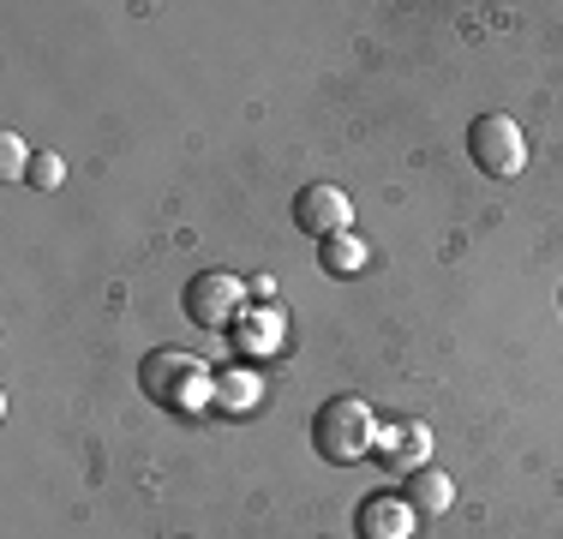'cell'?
Returning a JSON list of instances; mask_svg holds the SVG:
<instances>
[{
	"label": "cell",
	"mask_w": 563,
	"mask_h": 539,
	"mask_svg": "<svg viewBox=\"0 0 563 539\" xmlns=\"http://www.w3.org/2000/svg\"><path fill=\"white\" fill-rule=\"evenodd\" d=\"M180 306L198 330H234V323L252 312V288L240 276H228V270H198V276L186 282Z\"/></svg>",
	"instance_id": "obj_3"
},
{
	"label": "cell",
	"mask_w": 563,
	"mask_h": 539,
	"mask_svg": "<svg viewBox=\"0 0 563 539\" xmlns=\"http://www.w3.org/2000/svg\"><path fill=\"white\" fill-rule=\"evenodd\" d=\"M378 414L366 408L360 396H330L324 408L312 414V450L336 468H354L378 450Z\"/></svg>",
	"instance_id": "obj_2"
},
{
	"label": "cell",
	"mask_w": 563,
	"mask_h": 539,
	"mask_svg": "<svg viewBox=\"0 0 563 539\" xmlns=\"http://www.w3.org/2000/svg\"><path fill=\"white\" fill-rule=\"evenodd\" d=\"M31 144L19 139V132H0V174H7V180H31Z\"/></svg>",
	"instance_id": "obj_11"
},
{
	"label": "cell",
	"mask_w": 563,
	"mask_h": 539,
	"mask_svg": "<svg viewBox=\"0 0 563 539\" xmlns=\"http://www.w3.org/2000/svg\"><path fill=\"white\" fill-rule=\"evenodd\" d=\"M139 389L156 402L163 414H198L210 396H217V377L198 354H180V348H151L139 360Z\"/></svg>",
	"instance_id": "obj_1"
},
{
	"label": "cell",
	"mask_w": 563,
	"mask_h": 539,
	"mask_svg": "<svg viewBox=\"0 0 563 539\" xmlns=\"http://www.w3.org/2000/svg\"><path fill=\"white\" fill-rule=\"evenodd\" d=\"M467 156H474V168L492 174V180H516V174L528 168V132L509 114H479L474 127H467Z\"/></svg>",
	"instance_id": "obj_4"
},
{
	"label": "cell",
	"mask_w": 563,
	"mask_h": 539,
	"mask_svg": "<svg viewBox=\"0 0 563 539\" xmlns=\"http://www.w3.org/2000/svg\"><path fill=\"white\" fill-rule=\"evenodd\" d=\"M234 330H240V342H246V354H271V348L282 342V312H271V306H252Z\"/></svg>",
	"instance_id": "obj_9"
},
{
	"label": "cell",
	"mask_w": 563,
	"mask_h": 539,
	"mask_svg": "<svg viewBox=\"0 0 563 539\" xmlns=\"http://www.w3.org/2000/svg\"><path fill=\"white\" fill-rule=\"evenodd\" d=\"M294 222H300V234H312L318 246L324 240H336L354 228V198L342 193V186H330V180H312V186H300V198H294Z\"/></svg>",
	"instance_id": "obj_5"
},
{
	"label": "cell",
	"mask_w": 563,
	"mask_h": 539,
	"mask_svg": "<svg viewBox=\"0 0 563 539\" xmlns=\"http://www.w3.org/2000/svg\"><path fill=\"white\" fill-rule=\"evenodd\" d=\"M31 186H36V193H60V186H66V156L36 151L31 156Z\"/></svg>",
	"instance_id": "obj_12"
},
{
	"label": "cell",
	"mask_w": 563,
	"mask_h": 539,
	"mask_svg": "<svg viewBox=\"0 0 563 539\" xmlns=\"http://www.w3.org/2000/svg\"><path fill=\"white\" fill-rule=\"evenodd\" d=\"M401 497L413 504V516H444V509L455 504V480L444 474V468H413L408 474V485H401Z\"/></svg>",
	"instance_id": "obj_8"
},
{
	"label": "cell",
	"mask_w": 563,
	"mask_h": 539,
	"mask_svg": "<svg viewBox=\"0 0 563 539\" xmlns=\"http://www.w3.org/2000/svg\"><path fill=\"white\" fill-rule=\"evenodd\" d=\"M426 455H432V431L420 420H401L390 431H378V462L396 468V474H413V468H426Z\"/></svg>",
	"instance_id": "obj_7"
},
{
	"label": "cell",
	"mask_w": 563,
	"mask_h": 539,
	"mask_svg": "<svg viewBox=\"0 0 563 539\" xmlns=\"http://www.w3.org/2000/svg\"><path fill=\"white\" fill-rule=\"evenodd\" d=\"M558 306H563V294H558Z\"/></svg>",
	"instance_id": "obj_13"
},
{
	"label": "cell",
	"mask_w": 563,
	"mask_h": 539,
	"mask_svg": "<svg viewBox=\"0 0 563 539\" xmlns=\"http://www.w3.org/2000/svg\"><path fill=\"white\" fill-rule=\"evenodd\" d=\"M318 258H324V270L330 276H360V270H366V240H354V234H336V240H324V252H318Z\"/></svg>",
	"instance_id": "obj_10"
},
{
	"label": "cell",
	"mask_w": 563,
	"mask_h": 539,
	"mask_svg": "<svg viewBox=\"0 0 563 539\" xmlns=\"http://www.w3.org/2000/svg\"><path fill=\"white\" fill-rule=\"evenodd\" d=\"M354 528H360V539H413L420 516H413L408 497H390V492H384V497H366V504H360Z\"/></svg>",
	"instance_id": "obj_6"
}]
</instances>
